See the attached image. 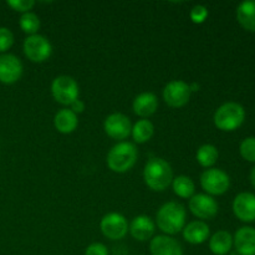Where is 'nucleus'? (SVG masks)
Returning a JSON list of instances; mask_svg holds the SVG:
<instances>
[{
	"mask_svg": "<svg viewBox=\"0 0 255 255\" xmlns=\"http://www.w3.org/2000/svg\"><path fill=\"white\" fill-rule=\"evenodd\" d=\"M187 212L178 202H167L156 213V224L164 236H174L186 227Z\"/></svg>",
	"mask_w": 255,
	"mask_h": 255,
	"instance_id": "obj_1",
	"label": "nucleus"
},
{
	"mask_svg": "<svg viewBox=\"0 0 255 255\" xmlns=\"http://www.w3.org/2000/svg\"><path fill=\"white\" fill-rule=\"evenodd\" d=\"M70 110H71V111L76 115L82 114L85 110V102L82 101V100L77 99L76 101H74L71 105H70Z\"/></svg>",
	"mask_w": 255,
	"mask_h": 255,
	"instance_id": "obj_31",
	"label": "nucleus"
},
{
	"mask_svg": "<svg viewBox=\"0 0 255 255\" xmlns=\"http://www.w3.org/2000/svg\"><path fill=\"white\" fill-rule=\"evenodd\" d=\"M242 157L248 162L255 163V137H247L239 147Z\"/></svg>",
	"mask_w": 255,
	"mask_h": 255,
	"instance_id": "obj_26",
	"label": "nucleus"
},
{
	"mask_svg": "<svg viewBox=\"0 0 255 255\" xmlns=\"http://www.w3.org/2000/svg\"><path fill=\"white\" fill-rule=\"evenodd\" d=\"M6 4L15 11L25 14V12H30V10L34 7L35 1H32V0H9V1H6Z\"/></svg>",
	"mask_w": 255,
	"mask_h": 255,
	"instance_id": "obj_29",
	"label": "nucleus"
},
{
	"mask_svg": "<svg viewBox=\"0 0 255 255\" xmlns=\"http://www.w3.org/2000/svg\"><path fill=\"white\" fill-rule=\"evenodd\" d=\"M213 120L216 127L221 131H236L243 125L246 120V111L244 107L237 102H227L218 107Z\"/></svg>",
	"mask_w": 255,
	"mask_h": 255,
	"instance_id": "obj_4",
	"label": "nucleus"
},
{
	"mask_svg": "<svg viewBox=\"0 0 255 255\" xmlns=\"http://www.w3.org/2000/svg\"><path fill=\"white\" fill-rule=\"evenodd\" d=\"M40 22L39 16H37L35 12L30 11V12H25V14H21L19 19V26L25 34H27V36L30 35H35L37 34L40 29Z\"/></svg>",
	"mask_w": 255,
	"mask_h": 255,
	"instance_id": "obj_25",
	"label": "nucleus"
},
{
	"mask_svg": "<svg viewBox=\"0 0 255 255\" xmlns=\"http://www.w3.org/2000/svg\"><path fill=\"white\" fill-rule=\"evenodd\" d=\"M22 50L27 59L35 64H41L50 59L52 54V45L49 39L40 34L30 35L24 40Z\"/></svg>",
	"mask_w": 255,
	"mask_h": 255,
	"instance_id": "obj_6",
	"label": "nucleus"
},
{
	"mask_svg": "<svg viewBox=\"0 0 255 255\" xmlns=\"http://www.w3.org/2000/svg\"><path fill=\"white\" fill-rule=\"evenodd\" d=\"M137 148L131 142H119L107 153V167L115 173H126L136 164Z\"/></svg>",
	"mask_w": 255,
	"mask_h": 255,
	"instance_id": "obj_3",
	"label": "nucleus"
},
{
	"mask_svg": "<svg viewBox=\"0 0 255 255\" xmlns=\"http://www.w3.org/2000/svg\"><path fill=\"white\" fill-rule=\"evenodd\" d=\"M201 186L206 194L222 196L231 187V178L219 168H208L201 174Z\"/></svg>",
	"mask_w": 255,
	"mask_h": 255,
	"instance_id": "obj_7",
	"label": "nucleus"
},
{
	"mask_svg": "<svg viewBox=\"0 0 255 255\" xmlns=\"http://www.w3.org/2000/svg\"><path fill=\"white\" fill-rule=\"evenodd\" d=\"M102 234L107 239L111 241H120L124 239L128 233V223L127 219L122 214L112 212L102 217L101 223H100Z\"/></svg>",
	"mask_w": 255,
	"mask_h": 255,
	"instance_id": "obj_9",
	"label": "nucleus"
},
{
	"mask_svg": "<svg viewBox=\"0 0 255 255\" xmlns=\"http://www.w3.org/2000/svg\"><path fill=\"white\" fill-rule=\"evenodd\" d=\"M151 255H183V248L177 239L169 236H156L149 243Z\"/></svg>",
	"mask_w": 255,
	"mask_h": 255,
	"instance_id": "obj_15",
	"label": "nucleus"
},
{
	"mask_svg": "<svg viewBox=\"0 0 255 255\" xmlns=\"http://www.w3.org/2000/svg\"><path fill=\"white\" fill-rule=\"evenodd\" d=\"M233 212L237 218L246 223L255 222V196L249 192H242L234 198Z\"/></svg>",
	"mask_w": 255,
	"mask_h": 255,
	"instance_id": "obj_13",
	"label": "nucleus"
},
{
	"mask_svg": "<svg viewBox=\"0 0 255 255\" xmlns=\"http://www.w3.org/2000/svg\"><path fill=\"white\" fill-rule=\"evenodd\" d=\"M251 182H252V184H253V187L255 188V167L253 169H252V172H251Z\"/></svg>",
	"mask_w": 255,
	"mask_h": 255,
	"instance_id": "obj_33",
	"label": "nucleus"
},
{
	"mask_svg": "<svg viewBox=\"0 0 255 255\" xmlns=\"http://www.w3.org/2000/svg\"><path fill=\"white\" fill-rule=\"evenodd\" d=\"M54 126L57 132L62 134H70L79 126L77 115L70 109H61L56 112L54 117Z\"/></svg>",
	"mask_w": 255,
	"mask_h": 255,
	"instance_id": "obj_19",
	"label": "nucleus"
},
{
	"mask_svg": "<svg viewBox=\"0 0 255 255\" xmlns=\"http://www.w3.org/2000/svg\"><path fill=\"white\" fill-rule=\"evenodd\" d=\"M173 169L171 164L161 157H153L147 161L143 168V181L149 189L163 192L173 181Z\"/></svg>",
	"mask_w": 255,
	"mask_h": 255,
	"instance_id": "obj_2",
	"label": "nucleus"
},
{
	"mask_svg": "<svg viewBox=\"0 0 255 255\" xmlns=\"http://www.w3.org/2000/svg\"><path fill=\"white\" fill-rule=\"evenodd\" d=\"M132 109L137 116H139L141 119H147L156 114L157 109H158V100H157L156 95L152 92H142L134 97Z\"/></svg>",
	"mask_w": 255,
	"mask_h": 255,
	"instance_id": "obj_18",
	"label": "nucleus"
},
{
	"mask_svg": "<svg viewBox=\"0 0 255 255\" xmlns=\"http://www.w3.org/2000/svg\"><path fill=\"white\" fill-rule=\"evenodd\" d=\"M237 19L243 29L255 32V0H247L238 5Z\"/></svg>",
	"mask_w": 255,
	"mask_h": 255,
	"instance_id": "obj_20",
	"label": "nucleus"
},
{
	"mask_svg": "<svg viewBox=\"0 0 255 255\" xmlns=\"http://www.w3.org/2000/svg\"><path fill=\"white\" fill-rule=\"evenodd\" d=\"M85 255H109V249L102 243H92L86 248Z\"/></svg>",
	"mask_w": 255,
	"mask_h": 255,
	"instance_id": "obj_30",
	"label": "nucleus"
},
{
	"mask_svg": "<svg viewBox=\"0 0 255 255\" xmlns=\"http://www.w3.org/2000/svg\"><path fill=\"white\" fill-rule=\"evenodd\" d=\"M219 157L218 148L213 144H202L196 153V159L199 163V166L204 167V168H213L214 164L217 163Z\"/></svg>",
	"mask_w": 255,
	"mask_h": 255,
	"instance_id": "obj_23",
	"label": "nucleus"
},
{
	"mask_svg": "<svg viewBox=\"0 0 255 255\" xmlns=\"http://www.w3.org/2000/svg\"><path fill=\"white\" fill-rule=\"evenodd\" d=\"M183 238L187 243L199 246L207 242L211 236V229L209 226L203 221H193L186 224L183 228Z\"/></svg>",
	"mask_w": 255,
	"mask_h": 255,
	"instance_id": "obj_16",
	"label": "nucleus"
},
{
	"mask_svg": "<svg viewBox=\"0 0 255 255\" xmlns=\"http://www.w3.org/2000/svg\"><path fill=\"white\" fill-rule=\"evenodd\" d=\"M233 247V237L227 231H218L209 238V249L214 255H227Z\"/></svg>",
	"mask_w": 255,
	"mask_h": 255,
	"instance_id": "obj_21",
	"label": "nucleus"
},
{
	"mask_svg": "<svg viewBox=\"0 0 255 255\" xmlns=\"http://www.w3.org/2000/svg\"><path fill=\"white\" fill-rule=\"evenodd\" d=\"M172 189L179 198H192L194 196V191H196V184L191 177L182 174V176L174 177L172 181Z\"/></svg>",
	"mask_w": 255,
	"mask_h": 255,
	"instance_id": "obj_24",
	"label": "nucleus"
},
{
	"mask_svg": "<svg viewBox=\"0 0 255 255\" xmlns=\"http://www.w3.org/2000/svg\"><path fill=\"white\" fill-rule=\"evenodd\" d=\"M189 89H191V92H197L199 91L201 86H199V84H197V82H192V84H189Z\"/></svg>",
	"mask_w": 255,
	"mask_h": 255,
	"instance_id": "obj_32",
	"label": "nucleus"
},
{
	"mask_svg": "<svg viewBox=\"0 0 255 255\" xmlns=\"http://www.w3.org/2000/svg\"><path fill=\"white\" fill-rule=\"evenodd\" d=\"M156 223L148 216H137L128 224V232L132 238L138 242H147L153 238Z\"/></svg>",
	"mask_w": 255,
	"mask_h": 255,
	"instance_id": "obj_14",
	"label": "nucleus"
},
{
	"mask_svg": "<svg viewBox=\"0 0 255 255\" xmlns=\"http://www.w3.org/2000/svg\"><path fill=\"white\" fill-rule=\"evenodd\" d=\"M208 9L201 4L194 5L191 9V12H189V17H191L192 22H194V24H203L207 17H208Z\"/></svg>",
	"mask_w": 255,
	"mask_h": 255,
	"instance_id": "obj_28",
	"label": "nucleus"
},
{
	"mask_svg": "<svg viewBox=\"0 0 255 255\" xmlns=\"http://www.w3.org/2000/svg\"><path fill=\"white\" fill-rule=\"evenodd\" d=\"M51 95L62 106H70L80 96V87L76 80L67 75H60L52 80Z\"/></svg>",
	"mask_w": 255,
	"mask_h": 255,
	"instance_id": "obj_5",
	"label": "nucleus"
},
{
	"mask_svg": "<svg viewBox=\"0 0 255 255\" xmlns=\"http://www.w3.org/2000/svg\"><path fill=\"white\" fill-rule=\"evenodd\" d=\"M188 207L191 209L192 214L198 219H201V221L214 218L219 209L216 199L206 193L194 194L192 198H189Z\"/></svg>",
	"mask_w": 255,
	"mask_h": 255,
	"instance_id": "obj_11",
	"label": "nucleus"
},
{
	"mask_svg": "<svg viewBox=\"0 0 255 255\" xmlns=\"http://www.w3.org/2000/svg\"><path fill=\"white\" fill-rule=\"evenodd\" d=\"M233 246L238 255H255V229L252 227L238 229L233 238Z\"/></svg>",
	"mask_w": 255,
	"mask_h": 255,
	"instance_id": "obj_17",
	"label": "nucleus"
},
{
	"mask_svg": "<svg viewBox=\"0 0 255 255\" xmlns=\"http://www.w3.org/2000/svg\"><path fill=\"white\" fill-rule=\"evenodd\" d=\"M14 44V34L9 27H0V52H6Z\"/></svg>",
	"mask_w": 255,
	"mask_h": 255,
	"instance_id": "obj_27",
	"label": "nucleus"
},
{
	"mask_svg": "<svg viewBox=\"0 0 255 255\" xmlns=\"http://www.w3.org/2000/svg\"><path fill=\"white\" fill-rule=\"evenodd\" d=\"M191 89L189 84L182 81V80H172L164 86L162 96H163L164 102L169 107L173 109H181L186 106L191 100Z\"/></svg>",
	"mask_w": 255,
	"mask_h": 255,
	"instance_id": "obj_8",
	"label": "nucleus"
},
{
	"mask_svg": "<svg viewBox=\"0 0 255 255\" xmlns=\"http://www.w3.org/2000/svg\"><path fill=\"white\" fill-rule=\"evenodd\" d=\"M104 129L109 137L116 141H124L131 134L132 124L131 120L124 114L115 112V114L109 115L105 119Z\"/></svg>",
	"mask_w": 255,
	"mask_h": 255,
	"instance_id": "obj_10",
	"label": "nucleus"
},
{
	"mask_svg": "<svg viewBox=\"0 0 255 255\" xmlns=\"http://www.w3.org/2000/svg\"><path fill=\"white\" fill-rule=\"evenodd\" d=\"M132 138L136 143H146L149 139L153 137L154 134V126L149 120L142 119L137 121L136 124L132 126Z\"/></svg>",
	"mask_w": 255,
	"mask_h": 255,
	"instance_id": "obj_22",
	"label": "nucleus"
},
{
	"mask_svg": "<svg viewBox=\"0 0 255 255\" xmlns=\"http://www.w3.org/2000/svg\"><path fill=\"white\" fill-rule=\"evenodd\" d=\"M24 66L21 60L12 54L0 55V82L12 85L22 76Z\"/></svg>",
	"mask_w": 255,
	"mask_h": 255,
	"instance_id": "obj_12",
	"label": "nucleus"
}]
</instances>
